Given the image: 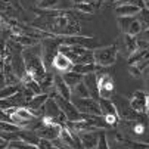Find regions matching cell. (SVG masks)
<instances>
[{"label": "cell", "instance_id": "cell-12", "mask_svg": "<svg viewBox=\"0 0 149 149\" xmlns=\"http://www.w3.org/2000/svg\"><path fill=\"white\" fill-rule=\"evenodd\" d=\"M83 83L86 84V87L90 93V97L95 100H99V87H97V78L95 72H89L83 75Z\"/></svg>", "mask_w": 149, "mask_h": 149}, {"label": "cell", "instance_id": "cell-19", "mask_svg": "<svg viewBox=\"0 0 149 149\" xmlns=\"http://www.w3.org/2000/svg\"><path fill=\"white\" fill-rule=\"evenodd\" d=\"M96 149H111L109 142H108V136L103 130H99V139H97V145Z\"/></svg>", "mask_w": 149, "mask_h": 149}, {"label": "cell", "instance_id": "cell-4", "mask_svg": "<svg viewBox=\"0 0 149 149\" xmlns=\"http://www.w3.org/2000/svg\"><path fill=\"white\" fill-rule=\"evenodd\" d=\"M61 130H62V125H61V124L53 123V121H47V120H43V118H41L40 125L37 127L34 132H36V134H37L40 139L55 140V139L59 137Z\"/></svg>", "mask_w": 149, "mask_h": 149}, {"label": "cell", "instance_id": "cell-7", "mask_svg": "<svg viewBox=\"0 0 149 149\" xmlns=\"http://www.w3.org/2000/svg\"><path fill=\"white\" fill-rule=\"evenodd\" d=\"M95 40V37L92 36H77V34H72V36H59V41L61 45L63 46H86L89 43Z\"/></svg>", "mask_w": 149, "mask_h": 149}, {"label": "cell", "instance_id": "cell-25", "mask_svg": "<svg viewBox=\"0 0 149 149\" xmlns=\"http://www.w3.org/2000/svg\"><path fill=\"white\" fill-rule=\"evenodd\" d=\"M95 149H96V148H95Z\"/></svg>", "mask_w": 149, "mask_h": 149}, {"label": "cell", "instance_id": "cell-6", "mask_svg": "<svg viewBox=\"0 0 149 149\" xmlns=\"http://www.w3.org/2000/svg\"><path fill=\"white\" fill-rule=\"evenodd\" d=\"M52 97L56 100V103H58V106H59V109L62 111L63 115H65L67 123L81 121V114H80V111L75 108V106L72 105L71 100L63 99V97H59V96H52Z\"/></svg>", "mask_w": 149, "mask_h": 149}, {"label": "cell", "instance_id": "cell-23", "mask_svg": "<svg viewBox=\"0 0 149 149\" xmlns=\"http://www.w3.org/2000/svg\"><path fill=\"white\" fill-rule=\"evenodd\" d=\"M0 121H8V123H10V117L6 114V111H3V109H0Z\"/></svg>", "mask_w": 149, "mask_h": 149}, {"label": "cell", "instance_id": "cell-17", "mask_svg": "<svg viewBox=\"0 0 149 149\" xmlns=\"http://www.w3.org/2000/svg\"><path fill=\"white\" fill-rule=\"evenodd\" d=\"M71 96H74V97H90V93L86 87V84L83 81H80L77 86H74L71 89Z\"/></svg>", "mask_w": 149, "mask_h": 149}, {"label": "cell", "instance_id": "cell-20", "mask_svg": "<svg viewBox=\"0 0 149 149\" xmlns=\"http://www.w3.org/2000/svg\"><path fill=\"white\" fill-rule=\"evenodd\" d=\"M19 87H21V84L19 86H5L3 89H0V99H6V97L15 95L19 90Z\"/></svg>", "mask_w": 149, "mask_h": 149}, {"label": "cell", "instance_id": "cell-10", "mask_svg": "<svg viewBox=\"0 0 149 149\" xmlns=\"http://www.w3.org/2000/svg\"><path fill=\"white\" fill-rule=\"evenodd\" d=\"M84 149H95L99 139V130L92 132H75Z\"/></svg>", "mask_w": 149, "mask_h": 149}, {"label": "cell", "instance_id": "cell-16", "mask_svg": "<svg viewBox=\"0 0 149 149\" xmlns=\"http://www.w3.org/2000/svg\"><path fill=\"white\" fill-rule=\"evenodd\" d=\"M95 68H96L95 62H90V63H77V65H72L71 71L78 72L81 75H86L89 72H95Z\"/></svg>", "mask_w": 149, "mask_h": 149}, {"label": "cell", "instance_id": "cell-3", "mask_svg": "<svg viewBox=\"0 0 149 149\" xmlns=\"http://www.w3.org/2000/svg\"><path fill=\"white\" fill-rule=\"evenodd\" d=\"M93 52V62L99 67L108 68L117 62V56H118V50L115 47V45L111 46H105V47H97V49H92Z\"/></svg>", "mask_w": 149, "mask_h": 149}, {"label": "cell", "instance_id": "cell-1", "mask_svg": "<svg viewBox=\"0 0 149 149\" xmlns=\"http://www.w3.org/2000/svg\"><path fill=\"white\" fill-rule=\"evenodd\" d=\"M22 59H24L27 74L38 83L46 74V67H45L43 61H41L40 52H36L33 47H24L22 49Z\"/></svg>", "mask_w": 149, "mask_h": 149}, {"label": "cell", "instance_id": "cell-22", "mask_svg": "<svg viewBox=\"0 0 149 149\" xmlns=\"http://www.w3.org/2000/svg\"><path fill=\"white\" fill-rule=\"evenodd\" d=\"M58 5H59V0H40L38 2V8L45 10H52Z\"/></svg>", "mask_w": 149, "mask_h": 149}, {"label": "cell", "instance_id": "cell-24", "mask_svg": "<svg viewBox=\"0 0 149 149\" xmlns=\"http://www.w3.org/2000/svg\"><path fill=\"white\" fill-rule=\"evenodd\" d=\"M112 2L117 5V6H120V5H125V3H130V0H112Z\"/></svg>", "mask_w": 149, "mask_h": 149}, {"label": "cell", "instance_id": "cell-8", "mask_svg": "<svg viewBox=\"0 0 149 149\" xmlns=\"http://www.w3.org/2000/svg\"><path fill=\"white\" fill-rule=\"evenodd\" d=\"M129 103L134 111L148 115V95H146V92H142V90L134 92L132 99H129Z\"/></svg>", "mask_w": 149, "mask_h": 149}, {"label": "cell", "instance_id": "cell-18", "mask_svg": "<svg viewBox=\"0 0 149 149\" xmlns=\"http://www.w3.org/2000/svg\"><path fill=\"white\" fill-rule=\"evenodd\" d=\"M145 58H148V49H136L129 56V65H132V63H134V62H139Z\"/></svg>", "mask_w": 149, "mask_h": 149}, {"label": "cell", "instance_id": "cell-2", "mask_svg": "<svg viewBox=\"0 0 149 149\" xmlns=\"http://www.w3.org/2000/svg\"><path fill=\"white\" fill-rule=\"evenodd\" d=\"M111 100L115 106V109H117V115L120 120H134V121H140L143 124H146V114H142V112H137L134 111L129 100H127L124 96L121 95H112L111 96Z\"/></svg>", "mask_w": 149, "mask_h": 149}, {"label": "cell", "instance_id": "cell-15", "mask_svg": "<svg viewBox=\"0 0 149 149\" xmlns=\"http://www.w3.org/2000/svg\"><path fill=\"white\" fill-rule=\"evenodd\" d=\"M61 75H62L63 81H65V84L70 87V90H71L74 86H77V84H78L80 81H83V75H81V74H78V72H74V71L62 72Z\"/></svg>", "mask_w": 149, "mask_h": 149}, {"label": "cell", "instance_id": "cell-13", "mask_svg": "<svg viewBox=\"0 0 149 149\" xmlns=\"http://www.w3.org/2000/svg\"><path fill=\"white\" fill-rule=\"evenodd\" d=\"M99 103V109H100V115L102 117H106V115H117V109L112 103L111 99H105V97H100L97 100ZM118 117V115H117Z\"/></svg>", "mask_w": 149, "mask_h": 149}, {"label": "cell", "instance_id": "cell-14", "mask_svg": "<svg viewBox=\"0 0 149 149\" xmlns=\"http://www.w3.org/2000/svg\"><path fill=\"white\" fill-rule=\"evenodd\" d=\"M139 8L132 5V3H125V5H120L115 8V15L117 16H136L139 13Z\"/></svg>", "mask_w": 149, "mask_h": 149}, {"label": "cell", "instance_id": "cell-5", "mask_svg": "<svg viewBox=\"0 0 149 149\" xmlns=\"http://www.w3.org/2000/svg\"><path fill=\"white\" fill-rule=\"evenodd\" d=\"M72 102V105L80 111V114H92V115H100V109H99V103L97 100L92 99V97H74L71 96L70 99Z\"/></svg>", "mask_w": 149, "mask_h": 149}, {"label": "cell", "instance_id": "cell-11", "mask_svg": "<svg viewBox=\"0 0 149 149\" xmlns=\"http://www.w3.org/2000/svg\"><path fill=\"white\" fill-rule=\"evenodd\" d=\"M74 63L61 52L56 53V56L53 58V62H52V68H55L56 71H59V74L62 72H67V71H71Z\"/></svg>", "mask_w": 149, "mask_h": 149}, {"label": "cell", "instance_id": "cell-21", "mask_svg": "<svg viewBox=\"0 0 149 149\" xmlns=\"http://www.w3.org/2000/svg\"><path fill=\"white\" fill-rule=\"evenodd\" d=\"M74 9H75V10H80V12H83V13H93V12H95V8H93L89 2L75 3V5H74Z\"/></svg>", "mask_w": 149, "mask_h": 149}, {"label": "cell", "instance_id": "cell-9", "mask_svg": "<svg viewBox=\"0 0 149 149\" xmlns=\"http://www.w3.org/2000/svg\"><path fill=\"white\" fill-rule=\"evenodd\" d=\"M52 96H59L63 99H71V90L65 84L61 74H53V95Z\"/></svg>", "mask_w": 149, "mask_h": 149}]
</instances>
